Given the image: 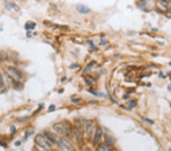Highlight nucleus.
I'll use <instances>...</instances> for the list:
<instances>
[{
    "mask_svg": "<svg viewBox=\"0 0 171 151\" xmlns=\"http://www.w3.org/2000/svg\"><path fill=\"white\" fill-rule=\"evenodd\" d=\"M9 5L11 6L12 9H14L16 12H18L19 10H20V8H19V6H18V5H16V4L14 3V2H9Z\"/></svg>",
    "mask_w": 171,
    "mask_h": 151,
    "instance_id": "12",
    "label": "nucleus"
},
{
    "mask_svg": "<svg viewBox=\"0 0 171 151\" xmlns=\"http://www.w3.org/2000/svg\"><path fill=\"white\" fill-rule=\"evenodd\" d=\"M72 67H78V65H77V64H72V65L70 66V68L72 69Z\"/></svg>",
    "mask_w": 171,
    "mask_h": 151,
    "instance_id": "20",
    "label": "nucleus"
},
{
    "mask_svg": "<svg viewBox=\"0 0 171 151\" xmlns=\"http://www.w3.org/2000/svg\"><path fill=\"white\" fill-rule=\"evenodd\" d=\"M135 104L133 102H130V103H129V107L131 108L135 107Z\"/></svg>",
    "mask_w": 171,
    "mask_h": 151,
    "instance_id": "18",
    "label": "nucleus"
},
{
    "mask_svg": "<svg viewBox=\"0 0 171 151\" xmlns=\"http://www.w3.org/2000/svg\"><path fill=\"white\" fill-rule=\"evenodd\" d=\"M0 145L2 146V147H5V148H6V147H7V146H6V144H4V143L1 142V141H0Z\"/></svg>",
    "mask_w": 171,
    "mask_h": 151,
    "instance_id": "22",
    "label": "nucleus"
},
{
    "mask_svg": "<svg viewBox=\"0 0 171 151\" xmlns=\"http://www.w3.org/2000/svg\"><path fill=\"white\" fill-rule=\"evenodd\" d=\"M21 144H22V142H21V141H17V142L14 143V145L16 146V147H18V146H21Z\"/></svg>",
    "mask_w": 171,
    "mask_h": 151,
    "instance_id": "19",
    "label": "nucleus"
},
{
    "mask_svg": "<svg viewBox=\"0 0 171 151\" xmlns=\"http://www.w3.org/2000/svg\"><path fill=\"white\" fill-rule=\"evenodd\" d=\"M65 79H66V78H65V77H63V79H61V81H62V82H63V81H65Z\"/></svg>",
    "mask_w": 171,
    "mask_h": 151,
    "instance_id": "24",
    "label": "nucleus"
},
{
    "mask_svg": "<svg viewBox=\"0 0 171 151\" xmlns=\"http://www.w3.org/2000/svg\"><path fill=\"white\" fill-rule=\"evenodd\" d=\"M94 129H95V126H94V122L93 121H88L86 124V130H85V132H86V136L88 138H91L94 134Z\"/></svg>",
    "mask_w": 171,
    "mask_h": 151,
    "instance_id": "5",
    "label": "nucleus"
},
{
    "mask_svg": "<svg viewBox=\"0 0 171 151\" xmlns=\"http://www.w3.org/2000/svg\"><path fill=\"white\" fill-rule=\"evenodd\" d=\"M35 26H36V24L34 22H28L27 24L25 25L24 27H25L27 30H33L35 28Z\"/></svg>",
    "mask_w": 171,
    "mask_h": 151,
    "instance_id": "11",
    "label": "nucleus"
},
{
    "mask_svg": "<svg viewBox=\"0 0 171 151\" xmlns=\"http://www.w3.org/2000/svg\"><path fill=\"white\" fill-rule=\"evenodd\" d=\"M80 101H81V98H72V102H74V103H78V102H79Z\"/></svg>",
    "mask_w": 171,
    "mask_h": 151,
    "instance_id": "17",
    "label": "nucleus"
},
{
    "mask_svg": "<svg viewBox=\"0 0 171 151\" xmlns=\"http://www.w3.org/2000/svg\"><path fill=\"white\" fill-rule=\"evenodd\" d=\"M11 131H12V132H14V131H15V127H14V126H12V127H11Z\"/></svg>",
    "mask_w": 171,
    "mask_h": 151,
    "instance_id": "23",
    "label": "nucleus"
},
{
    "mask_svg": "<svg viewBox=\"0 0 171 151\" xmlns=\"http://www.w3.org/2000/svg\"><path fill=\"white\" fill-rule=\"evenodd\" d=\"M97 151H112V147L106 144H101L97 147Z\"/></svg>",
    "mask_w": 171,
    "mask_h": 151,
    "instance_id": "10",
    "label": "nucleus"
},
{
    "mask_svg": "<svg viewBox=\"0 0 171 151\" xmlns=\"http://www.w3.org/2000/svg\"><path fill=\"white\" fill-rule=\"evenodd\" d=\"M76 8H77L78 11L81 14H88L91 12V9L84 5H78Z\"/></svg>",
    "mask_w": 171,
    "mask_h": 151,
    "instance_id": "8",
    "label": "nucleus"
},
{
    "mask_svg": "<svg viewBox=\"0 0 171 151\" xmlns=\"http://www.w3.org/2000/svg\"><path fill=\"white\" fill-rule=\"evenodd\" d=\"M4 86V81H3V77H2V75L0 72V87Z\"/></svg>",
    "mask_w": 171,
    "mask_h": 151,
    "instance_id": "15",
    "label": "nucleus"
},
{
    "mask_svg": "<svg viewBox=\"0 0 171 151\" xmlns=\"http://www.w3.org/2000/svg\"><path fill=\"white\" fill-rule=\"evenodd\" d=\"M52 128L56 131L58 134L65 136L68 134V128L64 123L62 122H58L52 125Z\"/></svg>",
    "mask_w": 171,
    "mask_h": 151,
    "instance_id": "3",
    "label": "nucleus"
},
{
    "mask_svg": "<svg viewBox=\"0 0 171 151\" xmlns=\"http://www.w3.org/2000/svg\"><path fill=\"white\" fill-rule=\"evenodd\" d=\"M95 64V63L93 61V62H91V64H89L88 65V66H87V68H86V69H85V71H89V70H91V67L93 66V65Z\"/></svg>",
    "mask_w": 171,
    "mask_h": 151,
    "instance_id": "14",
    "label": "nucleus"
},
{
    "mask_svg": "<svg viewBox=\"0 0 171 151\" xmlns=\"http://www.w3.org/2000/svg\"><path fill=\"white\" fill-rule=\"evenodd\" d=\"M34 141L38 147H40L43 150H49L52 148V144L46 138L44 135H42L40 134L36 135L35 138H34Z\"/></svg>",
    "mask_w": 171,
    "mask_h": 151,
    "instance_id": "1",
    "label": "nucleus"
},
{
    "mask_svg": "<svg viewBox=\"0 0 171 151\" xmlns=\"http://www.w3.org/2000/svg\"><path fill=\"white\" fill-rule=\"evenodd\" d=\"M169 151H171V149H170V150Z\"/></svg>",
    "mask_w": 171,
    "mask_h": 151,
    "instance_id": "25",
    "label": "nucleus"
},
{
    "mask_svg": "<svg viewBox=\"0 0 171 151\" xmlns=\"http://www.w3.org/2000/svg\"><path fill=\"white\" fill-rule=\"evenodd\" d=\"M102 136H103L102 130H101V128H100V127H97V130H96L95 135H94V145H97V144H98V142L101 140Z\"/></svg>",
    "mask_w": 171,
    "mask_h": 151,
    "instance_id": "7",
    "label": "nucleus"
},
{
    "mask_svg": "<svg viewBox=\"0 0 171 151\" xmlns=\"http://www.w3.org/2000/svg\"><path fill=\"white\" fill-rule=\"evenodd\" d=\"M4 60V56L2 54V53H0V62Z\"/></svg>",
    "mask_w": 171,
    "mask_h": 151,
    "instance_id": "21",
    "label": "nucleus"
},
{
    "mask_svg": "<svg viewBox=\"0 0 171 151\" xmlns=\"http://www.w3.org/2000/svg\"><path fill=\"white\" fill-rule=\"evenodd\" d=\"M58 143H59V145L60 146V147L65 151H75L73 145L65 138H63H63H60L59 141H58Z\"/></svg>",
    "mask_w": 171,
    "mask_h": 151,
    "instance_id": "4",
    "label": "nucleus"
},
{
    "mask_svg": "<svg viewBox=\"0 0 171 151\" xmlns=\"http://www.w3.org/2000/svg\"><path fill=\"white\" fill-rule=\"evenodd\" d=\"M73 135L75 137L76 141H77L78 144H82L83 143V137L82 134H81V131L77 127H75L73 128Z\"/></svg>",
    "mask_w": 171,
    "mask_h": 151,
    "instance_id": "6",
    "label": "nucleus"
},
{
    "mask_svg": "<svg viewBox=\"0 0 171 151\" xmlns=\"http://www.w3.org/2000/svg\"><path fill=\"white\" fill-rule=\"evenodd\" d=\"M56 108V105H51L50 107H49V111H53Z\"/></svg>",
    "mask_w": 171,
    "mask_h": 151,
    "instance_id": "16",
    "label": "nucleus"
},
{
    "mask_svg": "<svg viewBox=\"0 0 171 151\" xmlns=\"http://www.w3.org/2000/svg\"><path fill=\"white\" fill-rule=\"evenodd\" d=\"M44 136L46 137V138H47L51 144H52V143L56 142L55 137L53 136L50 132H49V131H44Z\"/></svg>",
    "mask_w": 171,
    "mask_h": 151,
    "instance_id": "9",
    "label": "nucleus"
},
{
    "mask_svg": "<svg viewBox=\"0 0 171 151\" xmlns=\"http://www.w3.org/2000/svg\"><path fill=\"white\" fill-rule=\"evenodd\" d=\"M8 76L14 82H20L21 79L23 78V75L18 69L13 66H9L6 69Z\"/></svg>",
    "mask_w": 171,
    "mask_h": 151,
    "instance_id": "2",
    "label": "nucleus"
},
{
    "mask_svg": "<svg viewBox=\"0 0 171 151\" xmlns=\"http://www.w3.org/2000/svg\"><path fill=\"white\" fill-rule=\"evenodd\" d=\"M141 118H142V120L144 121H145V122H147V123H148V124H154L153 121L150 120V119H148V118H144V117H141Z\"/></svg>",
    "mask_w": 171,
    "mask_h": 151,
    "instance_id": "13",
    "label": "nucleus"
}]
</instances>
